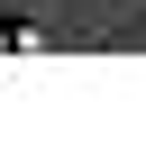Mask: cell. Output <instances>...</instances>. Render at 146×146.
Segmentation results:
<instances>
[{"instance_id": "6da1fadb", "label": "cell", "mask_w": 146, "mask_h": 146, "mask_svg": "<svg viewBox=\"0 0 146 146\" xmlns=\"http://www.w3.org/2000/svg\"><path fill=\"white\" fill-rule=\"evenodd\" d=\"M46 46H55L46 27H0V55H46Z\"/></svg>"}]
</instances>
